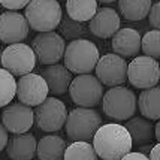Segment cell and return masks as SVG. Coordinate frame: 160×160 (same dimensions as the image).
I'll return each mask as SVG.
<instances>
[{
  "label": "cell",
  "mask_w": 160,
  "mask_h": 160,
  "mask_svg": "<svg viewBox=\"0 0 160 160\" xmlns=\"http://www.w3.org/2000/svg\"><path fill=\"white\" fill-rule=\"evenodd\" d=\"M93 147L100 160H121L133 148L130 133L123 124H102L93 138Z\"/></svg>",
  "instance_id": "cell-1"
},
{
  "label": "cell",
  "mask_w": 160,
  "mask_h": 160,
  "mask_svg": "<svg viewBox=\"0 0 160 160\" xmlns=\"http://www.w3.org/2000/svg\"><path fill=\"white\" fill-rule=\"evenodd\" d=\"M102 124H103L102 117L96 109L78 106L68 114L64 130H66V136L72 142L77 141L90 142Z\"/></svg>",
  "instance_id": "cell-2"
},
{
  "label": "cell",
  "mask_w": 160,
  "mask_h": 160,
  "mask_svg": "<svg viewBox=\"0 0 160 160\" xmlns=\"http://www.w3.org/2000/svg\"><path fill=\"white\" fill-rule=\"evenodd\" d=\"M64 66L77 75H85L96 69L100 58L99 48L88 39H77L66 45Z\"/></svg>",
  "instance_id": "cell-3"
},
{
  "label": "cell",
  "mask_w": 160,
  "mask_h": 160,
  "mask_svg": "<svg viewBox=\"0 0 160 160\" xmlns=\"http://www.w3.org/2000/svg\"><path fill=\"white\" fill-rule=\"evenodd\" d=\"M24 17L30 28L39 33L54 32L62 22L63 11L57 0H32L26 8Z\"/></svg>",
  "instance_id": "cell-4"
},
{
  "label": "cell",
  "mask_w": 160,
  "mask_h": 160,
  "mask_svg": "<svg viewBox=\"0 0 160 160\" xmlns=\"http://www.w3.org/2000/svg\"><path fill=\"white\" fill-rule=\"evenodd\" d=\"M136 94L126 87H112L103 94L102 109L105 115L115 121H127L136 114Z\"/></svg>",
  "instance_id": "cell-5"
},
{
  "label": "cell",
  "mask_w": 160,
  "mask_h": 160,
  "mask_svg": "<svg viewBox=\"0 0 160 160\" xmlns=\"http://www.w3.org/2000/svg\"><path fill=\"white\" fill-rule=\"evenodd\" d=\"M72 102L82 108H94L103 99V84L90 73L78 75L72 79L69 87Z\"/></svg>",
  "instance_id": "cell-6"
},
{
  "label": "cell",
  "mask_w": 160,
  "mask_h": 160,
  "mask_svg": "<svg viewBox=\"0 0 160 160\" xmlns=\"http://www.w3.org/2000/svg\"><path fill=\"white\" fill-rule=\"evenodd\" d=\"M35 124L42 132L52 133L64 127L68 120V108L57 98H48L35 109Z\"/></svg>",
  "instance_id": "cell-7"
},
{
  "label": "cell",
  "mask_w": 160,
  "mask_h": 160,
  "mask_svg": "<svg viewBox=\"0 0 160 160\" xmlns=\"http://www.w3.org/2000/svg\"><path fill=\"white\" fill-rule=\"evenodd\" d=\"M36 54L26 43H12L8 45L2 52V68L11 72L14 77H24L32 73L36 66Z\"/></svg>",
  "instance_id": "cell-8"
},
{
  "label": "cell",
  "mask_w": 160,
  "mask_h": 160,
  "mask_svg": "<svg viewBox=\"0 0 160 160\" xmlns=\"http://www.w3.org/2000/svg\"><path fill=\"white\" fill-rule=\"evenodd\" d=\"M127 81L130 82V85L141 88V90L156 87L160 81L159 62L156 58H151V57L147 56L135 57L132 62L129 63Z\"/></svg>",
  "instance_id": "cell-9"
},
{
  "label": "cell",
  "mask_w": 160,
  "mask_h": 160,
  "mask_svg": "<svg viewBox=\"0 0 160 160\" xmlns=\"http://www.w3.org/2000/svg\"><path fill=\"white\" fill-rule=\"evenodd\" d=\"M32 49L41 64H57L64 57V38L56 32L39 33L32 41Z\"/></svg>",
  "instance_id": "cell-10"
},
{
  "label": "cell",
  "mask_w": 160,
  "mask_h": 160,
  "mask_svg": "<svg viewBox=\"0 0 160 160\" xmlns=\"http://www.w3.org/2000/svg\"><path fill=\"white\" fill-rule=\"evenodd\" d=\"M129 63L117 54H105L99 58L96 66V77L106 87H121L127 81Z\"/></svg>",
  "instance_id": "cell-11"
},
{
  "label": "cell",
  "mask_w": 160,
  "mask_h": 160,
  "mask_svg": "<svg viewBox=\"0 0 160 160\" xmlns=\"http://www.w3.org/2000/svg\"><path fill=\"white\" fill-rule=\"evenodd\" d=\"M49 88L42 75L27 73L17 81V98L27 106H38L48 99Z\"/></svg>",
  "instance_id": "cell-12"
},
{
  "label": "cell",
  "mask_w": 160,
  "mask_h": 160,
  "mask_svg": "<svg viewBox=\"0 0 160 160\" xmlns=\"http://www.w3.org/2000/svg\"><path fill=\"white\" fill-rule=\"evenodd\" d=\"M2 123L12 135L27 133L35 124V111L21 102L11 103L2 111Z\"/></svg>",
  "instance_id": "cell-13"
},
{
  "label": "cell",
  "mask_w": 160,
  "mask_h": 160,
  "mask_svg": "<svg viewBox=\"0 0 160 160\" xmlns=\"http://www.w3.org/2000/svg\"><path fill=\"white\" fill-rule=\"evenodd\" d=\"M27 18L18 11H6L0 14V41L6 45L21 43L28 35Z\"/></svg>",
  "instance_id": "cell-14"
},
{
  "label": "cell",
  "mask_w": 160,
  "mask_h": 160,
  "mask_svg": "<svg viewBox=\"0 0 160 160\" xmlns=\"http://www.w3.org/2000/svg\"><path fill=\"white\" fill-rule=\"evenodd\" d=\"M88 28L94 36L102 39H109L121 28V18L115 9L108 6L100 8L90 20Z\"/></svg>",
  "instance_id": "cell-15"
},
{
  "label": "cell",
  "mask_w": 160,
  "mask_h": 160,
  "mask_svg": "<svg viewBox=\"0 0 160 160\" xmlns=\"http://www.w3.org/2000/svg\"><path fill=\"white\" fill-rule=\"evenodd\" d=\"M141 33L136 28L124 27L120 28L115 35L112 36L111 48L114 54L127 58V57H135L141 51Z\"/></svg>",
  "instance_id": "cell-16"
},
{
  "label": "cell",
  "mask_w": 160,
  "mask_h": 160,
  "mask_svg": "<svg viewBox=\"0 0 160 160\" xmlns=\"http://www.w3.org/2000/svg\"><path fill=\"white\" fill-rule=\"evenodd\" d=\"M38 151V141L32 133L14 135L8 141L6 154L11 160H32Z\"/></svg>",
  "instance_id": "cell-17"
},
{
  "label": "cell",
  "mask_w": 160,
  "mask_h": 160,
  "mask_svg": "<svg viewBox=\"0 0 160 160\" xmlns=\"http://www.w3.org/2000/svg\"><path fill=\"white\" fill-rule=\"evenodd\" d=\"M41 75L43 77V79L48 84L49 93L52 96H60L64 94L66 91L69 90L70 82H72V72H70L66 66L63 64H51L43 68L41 72Z\"/></svg>",
  "instance_id": "cell-18"
},
{
  "label": "cell",
  "mask_w": 160,
  "mask_h": 160,
  "mask_svg": "<svg viewBox=\"0 0 160 160\" xmlns=\"http://www.w3.org/2000/svg\"><path fill=\"white\" fill-rule=\"evenodd\" d=\"M124 127L130 133L133 145L141 147L145 144H151V141L156 138L154 135V124L150 120L144 117H132L126 121Z\"/></svg>",
  "instance_id": "cell-19"
},
{
  "label": "cell",
  "mask_w": 160,
  "mask_h": 160,
  "mask_svg": "<svg viewBox=\"0 0 160 160\" xmlns=\"http://www.w3.org/2000/svg\"><path fill=\"white\" fill-rule=\"evenodd\" d=\"M68 142L58 135H47L38 142L36 156L39 160H63Z\"/></svg>",
  "instance_id": "cell-20"
},
{
  "label": "cell",
  "mask_w": 160,
  "mask_h": 160,
  "mask_svg": "<svg viewBox=\"0 0 160 160\" xmlns=\"http://www.w3.org/2000/svg\"><path fill=\"white\" fill-rule=\"evenodd\" d=\"M138 109L147 120H160V87L142 90L138 98Z\"/></svg>",
  "instance_id": "cell-21"
},
{
  "label": "cell",
  "mask_w": 160,
  "mask_h": 160,
  "mask_svg": "<svg viewBox=\"0 0 160 160\" xmlns=\"http://www.w3.org/2000/svg\"><path fill=\"white\" fill-rule=\"evenodd\" d=\"M151 6V0H118L120 14L127 21H141L147 18Z\"/></svg>",
  "instance_id": "cell-22"
},
{
  "label": "cell",
  "mask_w": 160,
  "mask_h": 160,
  "mask_svg": "<svg viewBox=\"0 0 160 160\" xmlns=\"http://www.w3.org/2000/svg\"><path fill=\"white\" fill-rule=\"evenodd\" d=\"M98 0H68L66 12L72 20L85 22L90 21L98 12Z\"/></svg>",
  "instance_id": "cell-23"
},
{
  "label": "cell",
  "mask_w": 160,
  "mask_h": 160,
  "mask_svg": "<svg viewBox=\"0 0 160 160\" xmlns=\"http://www.w3.org/2000/svg\"><path fill=\"white\" fill-rule=\"evenodd\" d=\"M63 160H99V156L96 154L93 144L77 141L68 145Z\"/></svg>",
  "instance_id": "cell-24"
},
{
  "label": "cell",
  "mask_w": 160,
  "mask_h": 160,
  "mask_svg": "<svg viewBox=\"0 0 160 160\" xmlns=\"http://www.w3.org/2000/svg\"><path fill=\"white\" fill-rule=\"evenodd\" d=\"M17 96V81L15 77L6 69L0 68V108H5Z\"/></svg>",
  "instance_id": "cell-25"
},
{
  "label": "cell",
  "mask_w": 160,
  "mask_h": 160,
  "mask_svg": "<svg viewBox=\"0 0 160 160\" xmlns=\"http://www.w3.org/2000/svg\"><path fill=\"white\" fill-rule=\"evenodd\" d=\"M141 49L144 56L151 58H160V30H150L142 36Z\"/></svg>",
  "instance_id": "cell-26"
},
{
  "label": "cell",
  "mask_w": 160,
  "mask_h": 160,
  "mask_svg": "<svg viewBox=\"0 0 160 160\" xmlns=\"http://www.w3.org/2000/svg\"><path fill=\"white\" fill-rule=\"evenodd\" d=\"M60 32L64 36V39L72 42V41H77V39H81V36L87 32V27L84 26V22L72 20L69 15H68V17H63L62 18Z\"/></svg>",
  "instance_id": "cell-27"
},
{
  "label": "cell",
  "mask_w": 160,
  "mask_h": 160,
  "mask_svg": "<svg viewBox=\"0 0 160 160\" xmlns=\"http://www.w3.org/2000/svg\"><path fill=\"white\" fill-rule=\"evenodd\" d=\"M148 22L154 30H160V0L157 3H153L151 11L148 14Z\"/></svg>",
  "instance_id": "cell-28"
},
{
  "label": "cell",
  "mask_w": 160,
  "mask_h": 160,
  "mask_svg": "<svg viewBox=\"0 0 160 160\" xmlns=\"http://www.w3.org/2000/svg\"><path fill=\"white\" fill-rule=\"evenodd\" d=\"M32 0H0V5L8 11H20L26 9Z\"/></svg>",
  "instance_id": "cell-29"
},
{
  "label": "cell",
  "mask_w": 160,
  "mask_h": 160,
  "mask_svg": "<svg viewBox=\"0 0 160 160\" xmlns=\"http://www.w3.org/2000/svg\"><path fill=\"white\" fill-rule=\"evenodd\" d=\"M8 133H9L8 129L2 123V120H0V151H3L8 145V141H9V135Z\"/></svg>",
  "instance_id": "cell-30"
},
{
  "label": "cell",
  "mask_w": 160,
  "mask_h": 160,
  "mask_svg": "<svg viewBox=\"0 0 160 160\" xmlns=\"http://www.w3.org/2000/svg\"><path fill=\"white\" fill-rule=\"evenodd\" d=\"M121 160H150V157L139 153V151H130L129 154H126Z\"/></svg>",
  "instance_id": "cell-31"
},
{
  "label": "cell",
  "mask_w": 160,
  "mask_h": 160,
  "mask_svg": "<svg viewBox=\"0 0 160 160\" xmlns=\"http://www.w3.org/2000/svg\"><path fill=\"white\" fill-rule=\"evenodd\" d=\"M150 160H160V142L156 144L150 153Z\"/></svg>",
  "instance_id": "cell-32"
},
{
  "label": "cell",
  "mask_w": 160,
  "mask_h": 160,
  "mask_svg": "<svg viewBox=\"0 0 160 160\" xmlns=\"http://www.w3.org/2000/svg\"><path fill=\"white\" fill-rule=\"evenodd\" d=\"M153 147H154V144H145V145H141L139 148H138V151L139 153H142V154H150L151 153V150H153Z\"/></svg>",
  "instance_id": "cell-33"
},
{
  "label": "cell",
  "mask_w": 160,
  "mask_h": 160,
  "mask_svg": "<svg viewBox=\"0 0 160 160\" xmlns=\"http://www.w3.org/2000/svg\"><path fill=\"white\" fill-rule=\"evenodd\" d=\"M154 135H156V139L160 142V120L154 124Z\"/></svg>",
  "instance_id": "cell-34"
},
{
  "label": "cell",
  "mask_w": 160,
  "mask_h": 160,
  "mask_svg": "<svg viewBox=\"0 0 160 160\" xmlns=\"http://www.w3.org/2000/svg\"><path fill=\"white\" fill-rule=\"evenodd\" d=\"M98 2H100V3H112L114 0H98Z\"/></svg>",
  "instance_id": "cell-35"
},
{
  "label": "cell",
  "mask_w": 160,
  "mask_h": 160,
  "mask_svg": "<svg viewBox=\"0 0 160 160\" xmlns=\"http://www.w3.org/2000/svg\"><path fill=\"white\" fill-rule=\"evenodd\" d=\"M2 52H3V51L0 49V66H2Z\"/></svg>",
  "instance_id": "cell-36"
},
{
  "label": "cell",
  "mask_w": 160,
  "mask_h": 160,
  "mask_svg": "<svg viewBox=\"0 0 160 160\" xmlns=\"http://www.w3.org/2000/svg\"><path fill=\"white\" fill-rule=\"evenodd\" d=\"M159 68H160V63H159Z\"/></svg>",
  "instance_id": "cell-37"
}]
</instances>
